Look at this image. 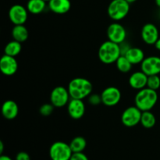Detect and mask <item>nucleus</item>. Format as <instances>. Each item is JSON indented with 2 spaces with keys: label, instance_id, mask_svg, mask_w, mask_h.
I'll use <instances>...</instances> for the list:
<instances>
[{
  "label": "nucleus",
  "instance_id": "10",
  "mask_svg": "<svg viewBox=\"0 0 160 160\" xmlns=\"http://www.w3.org/2000/svg\"><path fill=\"white\" fill-rule=\"evenodd\" d=\"M28 10L22 5L16 4L9 10V18L14 25L24 24L28 20Z\"/></svg>",
  "mask_w": 160,
  "mask_h": 160
},
{
  "label": "nucleus",
  "instance_id": "28",
  "mask_svg": "<svg viewBox=\"0 0 160 160\" xmlns=\"http://www.w3.org/2000/svg\"><path fill=\"white\" fill-rule=\"evenodd\" d=\"M70 160H89L88 156L83 152H73Z\"/></svg>",
  "mask_w": 160,
  "mask_h": 160
},
{
  "label": "nucleus",
  "instance_id": "2",
  "mask_svg": "<svg viewBox=\"0 0 160 160\" xmlns=\"http://www.w3.org/2000/svg\"><path fill=\"white\" fill-rule=\"evenodd\" d=\"M121 55L120 45L109 40L103 42L98 48V58L105 64L114 63Z\"/></svg>",
  "mask_w": 160,
  "mask_h": 160
},
{
  "label": "nucleus",
  "instance_id": "12",
  "mask_svg": "<svg viewBox=\"0 0 160 160\" xmlns=\"http://www.w3.org/2000/svg\"><path fill=\"white\" fill-rule=\"evenodd\" d=\"M18 70V62L13 56L4 54L0 59V70L6 76H12Z\"/></svg>",
  "mask_w": 160,
  "mask_h": 160
},
{
  "label": "nucleus",
  "instance_id": "35",
  "mask_svg": "<svg viewBox=\"0 0 160 160\" xmlns=\"http://www.w3.org/2000/svg\"><path fill=\"white\" fill-rule=\"evenodd\" d=\"M45 2H49L50 0H45Z\"/></svg>",
  "mask_w": 160,
  "mask_h": 160
},
{
  "label": "nucleus",
  "instance_id": "23",
  "mask_svg": "<svg viewBox=\"0 0 160 160\" xmlns=\"http://www.w3.org/2000/svg\"><path fill=\"white\" fill-rule=\"evenodd\" d=\"M70 148L73 152H81L85 149L87 146V142L84 138L81 136L75 137L70 143Z\"/></svg>",
  "mask_w": 160,
  "mask_h": 160
},
{
  "label": "nucleus",
  "instance_id": "33",
  "mask_svg": "<svg viewBox=\"0 0 160 160\" xmlns=\"http://www.w3.org/2000/svg\"><path fill=\"white\" fill-rule=\"evenodd\" d=\"M155 2H156V6H157L158 7L160 8V0H155Z\"/></svg>",
  "mask_w": 160,
  "mask_h": 160
},
{
  "label": "nucleus",
  "instance_id": "5",
  "mask_svg": "<svg viewBox=\"0 0 160 160\" xmlns=\"http://www.w3.org/2000/svg\"><path fill=\"white\" fill-rule=\"evenodd\" d=\"M73 152L70 144L63 142H56L50 146L49 156L52 160H70Z\"/></svg>",
  "mask_w": 160,
  "mask_h": 160
},
{
  "label": "nucleus",
  "instance_id": "34",
  "mask_svg": "<svg viewBox=\"0 0 160 160\" xmlns=\"http://www.w3.org/2000/svg\"><path fill=\"white\" fill-rule=\"evenodd\" d=\"M127 2H129L130 4H131V3H134V2H135L136 1H137V0H126Z\"/></svg>",
  "mask_w": 160,
  "mask_h": 160
},
{
  "label": "nucleus",
  "instance_id": "17",
  "mask_svg": "<svg viewBox=\"0 0 160 160\" xmlns=\"http://www.w3.org/2000/svg\"><path fill=\"white\" fill-rule=\"evenodd\" d=\"M19 113L18 105L12 100L4 102L2 106V114L6 120H13Z\"/></svg>",
  "mask_w": 160,
  "mask_h": 160
},
{
  "label": "nucleus",
  "instance_id": "16",
  "mask_svg": "<svg viewBox=\"0 0 160 160\" xmlns=\"http://www.w3.org/2000/svg\"><path fill=\"white\" fill-rule=\"evenodd\" d=\"M48 8L54 13L65 14L70 11L71 2L70 0H50Z\"/></svg>",
  "mask_w": 160,
  "mask_h": 160
},
{
  "label": "nucleus",
  "instance_id": "27",
  "mask_svg": "<svg viewBox=\"0 0 160 160\" xmlns=\"http://www.w3.org/2000/svg\"><path fill=\"white\" fill-rule=\"evenodd\" d=\"M88 102L92 106H98L100 103H102L101 95L97 94H92V95L91 94L88 96Z\"/></svg>",
  "mask_w": 160,
  "mask_h": 160
},
{
  "label": "nucleus",
  "instance_id": "26",
  "mask_svg": "<svg viewBox=\"0 0 160 160\" xmlns=\"http://www.w3.org/2000/svg\"><path fill=\"white\" fill-rule=\"evenodd\" d=\"M55 106L50 103H45V104L42 105V106L39 109V112L42 116L43 117H48V116L51 115L53 112V110H54Z\"/></svg>",
  "mask_w": 160,
  "mask_h": 160
},
{
  "label": "nucleus",
  "instance_id": "32",
  "mask_svg": "<svg viewBox=\"0 0 160 160\" xmlns=\"http://www.w3.org/2000/svg\"><path fill=\"white\" fill-rule=\"evenodd\" d=\"M3 149H4V145H3L2 142H0V154L2 155Z\"/></svg>",
  "mask_w": 160,
  "mask_h": 160
},
{
  "label": "nucleus",
  "instance_id": "4",
  "mask_svg": "<svg viewBox=\"0 0 160 160\" xmlns=\"http://www.w3.org/2000/svg\"><path fill=\"white\" fill-rule=\"evenodd\" d=\"M130 11V3L126 0H112L108 6V15L114 21L123 20Z\"/></svg>",
  "mask_w": 160,
  "mask_h": 160
},
{
  "label": "nucleus",
  "instance_id": "30",
  "mask_svg": "<svg viewBox=\"0 0 160 160\" xmlns=\"http://www.w3.org/2000/svg\"><path fill=\"white\" fill-rule=\"evenodd\" d=\"M0 160H12L9 156H4V155H1L0 156Z\"/></svg>",
  "mask_w": 160,
  "mask_h": 160
},
{
  "label": "nucleus",
  "instance_id": "24",
  "mask_svg": "<svg viewBox=\"0 0 160 160\" xmlns=\"http://www.w3.org/2000/svg\"><path fill=\"white\" fill-rule=\"evenodd\" d=\"M115 63L117 70L121 73H128L131 70L133 66V64L128 60L124 55H121Z\"/></svg>",
  "mask_w": 160,
  "mask_h": 160
},
{
  "label": "nucleus",
  "instance_id": "6",
  "mask_svg": "<svg viewBox=\"0 0 160 160\" xmlns=\"http://www.w3.org/2000/svg\"><path fill=\"white\" fill-rule=\"evenodd\" d=\"M142 111L136 106H130L123 112L121 116V122L125 127L133 128L140 123Z\"/></svg>",
  "mask_w": 160,
  "mask_h": 160
},
{
  "label": "nucleus",
  "instance_id": "13",
  "mask_svg": "<svg viewBox=\"0 0 160 160\" xmlns=\"http://www.w3.org/2000/svg\"><path fill=\"white\" fill-rule=\"evenodd\" d=\"M142 40L147 45H155L159 38V33L157 27L151 23H148L143 26L141 32Z\"/></svg>",
  "mask_w": 160,
  "mask_h": 160
},
{
  "label": "nucleus",
  "instance_id": "3",
  "mask_svg": "<svg viewBox=\"0 0 160 160\" xmlns=\"http://www.w3.org/2000/svg\"><path fill=\"white\" fill-rule=\"evenodd\" d=\"M158 94L156 91L145 88L138 91L134 98V104L142 112L150 111L156 105Z\"/></svg>",
  "mask_w": 160,
  "mask_h": 160
},
{
  "label": "nucleus",
  "instance_id": "29",
  "mask_svg": "<svg viewBox=\"0 0 160 160\" xmlns=\"http://www.w3.org/2000/svg\"><path fill=\"white\" fill-rule=\"evenodd\" d=\"M16 160H31V157L26 152H20L16 156Z\"/></svg>",
  "mask_w": 160,
  "mask_h": 160
},
{
  "label": "nucleus",
  "instance_id": "1",
  "mask_svg": "<svg viewBox=\"0 0 160 160\" xmlns=\"http://www.w3.org/2000/svg\"><path fill=\"white\" fill-rule=\"evenodd\" d=\"M67 89L70 98L83 100L92 94L93 86L92 82L86 78H76L70 81Z\"/></svg>",
  "mask_w": 160,
  "mask_h": 160
},
{
  "label": "nucleus",
  "instance_id": "9",
  "mask_svg": "<svg viewBox=\"0 0 160 160\" xmlns=\"http://www.w3.org/2000/svg\"><path fill=\"white\" fill-rule=\"evenodd\" d=\"M106 34L109 41L119 45L123 43L127 38L126 29L123 25L119 23H111L108 27Z\"/></svg>",
  "mask_w": 160,
  "mask_h": 160
},
{
  "label": "nucleus",
  "instance_id": "19",
  "mask_svg": "<svg viewBox=\"0 0 160 160\" xmlns=\"http://www.w3.org/2000/svg\"><path fill=\"white\" fill-rule=\"evenodd\" d=\"M28 36L29 33L24 25H14L12 29V37L13 38V40L22 43L28 40Z\"/></svg>",
  "mask_w": 160,
  "mask_h": 160
},
{
  "label": "nucleus",
  "instance_id": "8",
  "mask_svg": "<svg viewBox=\"0 0 160 160\" xmlns=\"http://www.w3.org/2000/svg\"><path fill=\"white\" fill-rule=\"evenodd\" d=\"M102 104L109 107L117 106L121 99V92L120 89L114 86H110L102 91L101 94Z\"/></svg>",
  "mask_w": 160,
  "mask_h": 160
},
{
  "label": "nucleus",
  "instance_id": "11",
  "mask_svg": "<svg viewBox=\"0 0 160 160\" xmlns=\"http://www.w3.org/2000/svg\"><path fill=\"white\" fill-rule=\"evenodd\" d=\"M141 70L148 76L159 75L160 73V57L152 56L145 58L141 63Z\"/></svg>",
  "mask_w": 160,
  "mask_h": 160
},
{
  "label": "nucleus",
  "instance_id": "21",
  "mask_svg": "<svg viewBox=\"0 0 160 160\" xmlns=\"http://www.w3.org/2000/svg\"><path fill=\"white\" fill-rule=\"evenodd\" d=\"M21 50H22L21 43L17 42V41L12 40L6 44V47H5L4 48V52L5 54L8 55V56L16 57V56H18V55L20 54Z\"/></svg>",
  "mask_w": 160,
  "mask_h": 160
},
{
  "label": "nucleus",
  "instance_id": "22",
  "mask_svg": "<svg viewBox=\"0 0 160 160\" xmlns=\"http://www.w3.org/2000/svg\"><path fill=\"white\" fill-rule=\"evenodd\" d=\"M156 119L154 114L150 111H144L142 112V117H141L140 123L143 128L146 129L152 128L156 125Z\"/></svg>",
  "mask_w": 160,
  "mask_h": 160
},
{
  "label": "nucleus",
  "instance_id": "18",
  "mask_svg": "<svg viewBox=\"0 0 160 160\" xmlns=\"http://www.w3.org/2000/svg\"><path fill=\"white\" fill-rule=\"evenodd\" d=\"M124 56L133 65L142 63L145 58L143 50L138 47H130L129 49L125 52Z\"/></svg>",
  "mask_w": 160,
  "mask_h": 160
},
{
  "label": "nucleus",
  "instance_id": "14",
  "mask_svg": "<svg viewBox=\"0 0 160 160\" xmlns=\"http://www.w3.org/2000/svg\"><path fill=\"white\" fill-rule=\"evenodd\" d=\"M67 111L72 119L79 120L84 117L85 112V105L83 100L71 98L67 104Z\"/></svg>",
  "mask_w": 160,
  "mask_h": 160
},
{
  "label": "nucleus",
  "instance_id": "20",
  "mask_svg": "<svg viewBox=\"0 0 160 160\" xmlns=\"http://www.w3.org/2000/svg\"><path fill=\"white\" fill-rule=\"evenodd\" d=\"M46 7V2L45 0H29L27 3V9L28 12L32 14L42 13Z\"/></svg>",
  "mask_w": 160,
  "mask_h": 160
},
{
  "label": "nucleus",
  "instance_id": "15",
  "mask_svg": "<svg viewBox=\"0 0 160 160\" xmlns=\"http://www.w3.org/2000/svg\"><path fill=\"white\" fill-rule=\"evenodd\" d=\"M148 77V75L145 74L142 70L134 72L130 76L128 82L132 88L139 91L147 87Z\"/></svg>",
  "mask_w": 160,
  "mask_h": 160
},
{
  "label": "nucleus",
  "instance_id": "31",
  "mask_svg": "<svg viewBox=\"0 0 160 160\" xmlns=\"http://www.w3.org/2000/svg\"><path fill=\"white\" fill-rule=\"evenodd\" d=\"M155 47H156V48L157 50H159V51H160V38L159 39L157 40V42L155 43Z\"/></svg>",
  "mask_w": 160,
  "mask_h": 160
},
{
  "label": "nucleus",
  "instance_id": "25",
  "mask_svg": "<svg viewBox=\"0 0 160 160\" xmlns=\"http://www.w3.org/2000/svg\"><path fill=\"white\" fill-rule=\"evenodd\" d=\"M147 88L152 90H158L160 88V78L159 75H151L148 77Z\"/></svg>",
  "mask_w": 160,
  "mask_h": 160
},
{
  "label": "nucleus",
  "instance_id": "7",
  "mask_svg": "<svg viewBox=\"0 0 160 160\" xmlns=\"http://www.w3.org/2000/svg\"><path fill=\"white\" fill-rule=\"evenodd\" d=\"M70 94L68 89L62 86H57L50 94V102L56 108H61L68 104L70 102Z\"/></svg>",
  "mask_w": 160,
  "mask_h": 160
}]
</instances>
